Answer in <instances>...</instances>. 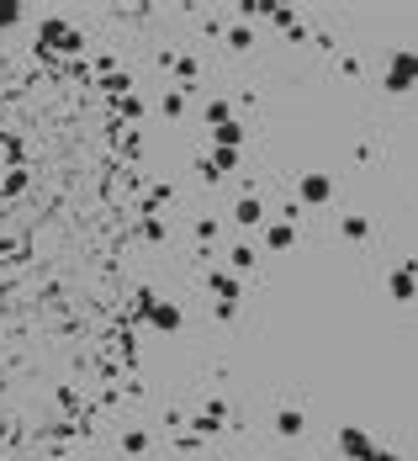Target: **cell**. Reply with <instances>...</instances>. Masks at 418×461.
<instances>
[{
	"label": "cell",
	"instance_id": "6da1fadb",
	"mask_svg": "<svg viewBox=\"0 0 418 461\" xmlns=\"http://www.w3.org/2000/svg\"><path fill=\"white\" fill-rule=\"evenodd\" d=\"M408 85H418V53H397L387 69V90H408Z\"/></svg>",
	"mask_w": 418,
	"mask_h": 461
},
{
	"label": "cell",
	"instance_id": "7a4b0ae2",
	"mask_svg": "<svg viewBox=\"0 0 418 461\" xmlns=\"http://www.w3.org/2000/svg\"><path fill=\"white\" fill-rule=\"evenodd\" d=\"M297 197L307 201V207H323V201L334 197V181H328V175H302V186H297Z\"/></svg>",
	"mask_w": 418,
	"mask_h": 461
},
{
	"label": "cell",
	"instance_id": "3957f363",
	"mask_svg": "<svg viewBox=\"0 0 418 461\" xmlns=\"http://www.w3.org/2000/svg\"><path fill=\"white\" fill-rule=\"evenodd\" d=\"M339 451L355 456V461H365V456H371V440H365L360 429H339Z\"/></svg>",
	"mask_w": 418,
	"mask_h": 461
},
{
	"label": "cell",
	"instance_id": "277c9868",
	"mask_svg": "<svg viewBox=\"0 0 418 461\" xmlns=\"http://www.w3.org/2000/svg\"><path fill=\"white\" fill-rule=\"evenodd\" d=\"M42 38L53 42V48H64V53H75V48H80V38H75L64 21H48V27H42Z\"/></svg>",
	"mask_w": 418,
	"mask_h": 461
},
{
	"label": "cell",
	"instance_id": "5b68a950",
	"mask_svg": "<svg viewBox=\"0 0 418 461\" xmlns=\"http://www.w3.org/2000/svg\"><path fill=\"white\" fill-rule=\"evenodd\" d=\"M276 435H286V440L302 435V414H297V408H280V414H276Z\"/></svg>",
	"mask_w": 418,
	"mask_h": 461
},
{
	"label": "cell",
	"instance_id": "8992f818",
	"mask_svg": "<svg viewBox=\"0 0 418 461\" xmlns=\"http://www.w3.org/2000/svg\"><path fill=\"white\" fill-rule=\"evenodd\" d=\"M233 218H239L244 228H249V223H259V218H265V207H259V197H244L239 207H233Z\"/></svg>",
	"mask_w": 418,
	"mask_h": 461
},
{
	"label": "cell",
	"instance_id": "52a82bcc",
	"mask_svg": "<svg viewBox=\"0 0 418 461\" xmlns=\"http://www.w3.org/2000/svg\"><path fill=\"white\" fill-rule=\"evenodd\" d=\"M413 292H418V286H413V271H397V276H392V297H397V302H408Z\"/></svg>",
	"mask_w": 418,
	"mask_h": 461
},
{
	"label": "cell",
	"instance_id": "ba28073f",
	"mask_svg": "<svg viewBox=\"0 0 418 461\" xmlns=\"http://www.w3.org/2000/svg\"><path fill=\"white\" fill-rule=\"evenodd\" d=\"M291 244H297V228H291V223L270 228V249H291Z\"/></svg>",
	"mask_w": 418,
	"mask_h": 461
},
{
	"label": "cell",
	"instance_id": "9c48e42d",
	"mask_svg": "<svg viewBox=\"0 0 418 461\" xmlns=\"http://www.w3.org/2000/svg\"><path fill=\"white\" fill-rule=\"evenodd\" d=\"M212 292H218L222 302H233V297H239V281H233V276H212Z\"/></svg>",
	"mask_w": 418,
	"mask_h": 461
},
{
	"label": "cell",
	"instance_id": "30bf717a",
	"mask_svg": "<svg viewBox=\"0 0 418 461\" xmlns=\"http://www.w3.org/2000/svg\"><path fill=\"white\" fill-rule=\"evenodd\" d=\"M239 138H244V127H239V122H222V127H218V143H222V149H233Z\"/></svg>",
	"mask_w": 418,
	"mask_h": 461
},
{
	"label": "cell",
	"instance_id": "8fae6325",
	"mask_svg": "<svg viewBox=\"0 0 418 461\" xmlns=\"http://www.w3.org/2000/svg\"><path fill=\"white\" fill-rule=\"evenodd\" d=\"M154 323H159V329H180V313L175 308H154Z\"/></svg>",
	"mask_w": 418,
	"mask_h": 461
},
{
	"label": "cell",
	"instance_id": "7c38bea8",
	"mask_svg": "<svg viewBox=\"0 0 418 461\" xmlns=\"http://www.w3.org/2000/svg\"><path fill=\"white\" fill-rule=\"evenodd\" d=\"M339 228H344V239H365V218H344Z\"/></svg>",
	"mask_w": 418,
	"mask_h": 461
},
{
	"label": "cell",
	"instance_id": "4fadbf2b",
	"mask_svg": "<svg viewBox=\"0 0 418 461\" xmlns=\"http://www.w3.org/2000/svg\"><path fill=\"white\" fill-rule=\"evenodd\" d=\"M249 265H254V249H249V244H239V249H233V271H249Z\"/></svg>",
	"mask_w": 418,
	"mask_h": 461
},
{
	"label": "cell",
	"instance_id": "5bb4252c",
	"mask_svg": "<svg viewBox=\"0 0 418 461\" xmlns=\"http://www.w3.org/2000/svg\"><path fill=\"white\" fill-rule=\"evenodd\" d=\"M228 42H233V48H249V42H254V32H249V27H233V32H228Z\"/></svg>",
	"mask_w": 418,
	"mask_h": 461
},
{
	"label": "cell",
	"instance_id": "9a60e30c",
	"mask_svg": "<svg viewBox=\"0 0 418 461\" xmlns=\"http://www.w3.org/2000/svg\"><path fill=\"white\" fill-rule=\"evenodd\" d=\"M5 21H16V11H11V5H5V11H0V27H5Z\"/></svg>",
	"mask_w": 418,
	"mask_h": 461
}]
</instances>
